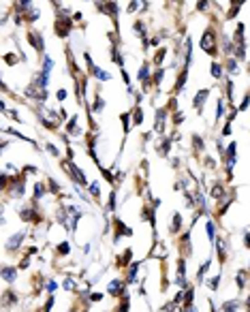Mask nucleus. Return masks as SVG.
I'll return each instance as SVG.
<instances>
[{
  "label": "nucleus",
  "instance_id": "22",
  "mask_svg": "<svg viewBox=\"0 0 250 312\" xmlns=\"http://www.w3.org/2000/svg\"><path fill=\"white\" fill-rule=\"evenodd\" d=\"M177 229H180V216L173 218V227H171V231H177Z\"/></svg>",
  "mask_w": 250,
  "mask_h": 312
},
{
  "label": "nucleus",
  "instance_id": "26",
  "mask_svg": "<svg viewBox=\"0 0 250 312\" xmlns=\"http://www.w3.org/2000/svg\"><path fill=\"white\" fill-rule=\"evenodd\" d=\"M47 152H51V154H58V150H56L51 143H47Z\"/></svg>",
  "mask_w": 250,
  "mask_h": 312
},
{
  "label": "nucleus",
  "instance_id": "13",
  "mask_svg": "<svg viewBox=\"0 0 250 312\" xmlns=\"http://www.w3.org/2000/svg\"><path fill=\"white\" fill-rule=\"evenodd\" d=\"M133 120H135V124H141V120H143V113H141V109H137V111H135Z\"/></svg>",
  "mask_w": 250,
  "mask_h": 312
},
{
  "label": "nucleus",
  "instance_id": "11",
  "mask_svg": "<svg viewBox=\"0 0 250 312\" xmlns=\"http://www.w3.org/2000/svg\"><path fill=\"white\" fill-rule=\"evenodd\" d=\"M212 75H214V77H220V75H222V69H220L216 62L212 64Z\"/></svg>",
  "mask_w": 250,
  "mask_h": 312
},
{
  "label": "nucleus",
  "instance_id": "27",
  "mask_svg": "<svg viewBox=\"0 0 250 312\" xmlns=\"http://www.w3.org/2000/svg\"><path fill=\"white\" fill-rule=\"evenodd\" d=\"M98 299H103V295L101 293H92V302H98Z\"/></svg>",
  "mask_w": 250,
  "mask_h": 312
},
{
  "label": "nucleus",
  "instance_id": "16",
  "mask_svg": "<svg viewBox=\"0 0 250 312\" xmlns=\"http://www.w3.org/2000/svg\"><path fill=\"white\" fill-rule=\"evenodd\" d=\"M34 197H37V199H41V197H43V186H41V184L34 186Z\"/></svg>",
  "mask_w": 250,
  "mask_h": 312
},
{
  "label": "nucleus",
  "instance_id": "19",
  "mask_svg": "<svg viewBox=\"0 0 250 312\" xmlns=\"http://www.w3.org/2000/svg\"><path fill=\"white\" fill-rule=\"evenodd\" d=\"M90 192H92L94 197H98V195H101V192H98V184H96V182H94V184L90 186Z\"/></svg>",
  "mask_w": 250,
  "mask_h": 312
},
{
  "label": "nucleus",
  "instance_id": "21",
  "mask_svg": "<svg viewBox=\"0 0 250 312\" xmlns=\"http://www.w3.org/2000/svg\"><path fill=\"white\" fill-rule=\"evenodd\" d=\"M64 289H75V282H73L71 278H66V280H64Z\"/></svg>",
  "mask_w": 250,
  "mask_h": 312
},
{
  "label": "nucleus",
  "instance_id": "12",
  "mask_svg": "<svg viewBox=\"0 0 250 312\" xmlns=\"http://www.w3.org/2000/svg\"><path fill=\"white\" fill-rule=\"evenodd\" d=\"M103 105H105V103H103V98H101V96H96V101H94V111H101V109H103Z\"/></svg>",
  "mask_w": 250,
  "mask_h": 312
},
{
  "label": "nucleus",
  "instance_id": "10",
  "mask_svg": "<svg viewBox=\"0 0 250 312\" xmlns=\"http://www.w3.org/2000/svg\"><path fill=\"white\" fill-rule=\"evenodd\" d=\"M237 310V302H229V304H224V312H235Z\"/></svg>",
  "mask_w": 250,
  "mask_h": 312
},
{
  "label": "nucleus",
  "instance_id": "20",
  "mask_svg": "<svg viewBox=\"0 0 250 312\" xmlns=\"http://www.w3.org/2000/svg\"><path fill=\"white\" fill-rule=\"evenodd\" d=\"M139 79H143V81L148 79V66H143V69H141V73H139Z\"/></svg>",
  "mask_w": 250,
  "mask_h": 312
},
{
  "label": "nucleus",
  "instance_id": "1",
  "mask_svg": "<svg viewBox=\"0 0 250 312\" xmlns=\"http://www.w3.org/2000/svg\"><path fill=\"white\" fill-rule=\"evenodd\" d=\"M201 49L208 51L209 56L216 53V39H214V32H212V30H205V34H203V39H201Z\"/></svg>",
  "mask_w": 250,
  "mask_h": 312
},
{
  "label": "nucleus",
  "instance_id": "14",
  "mask_svg": "<svg viewBox=\"0 0 250 312\" xmlns=\"http://www.w3.org/2000/svg\"><path fill=\"white\" fill-rule=\"evenodd\" d=\"M212 195H214L216 199H220V197H222V186H218V184H216V186H214V190H212Z\"/></svg>",
  "mask_w": 250,
  "mask_h": 312
},
{
  "label": "nucleus",
  "instance_id": "6",
  "mask_svg": "<svg viewBox=\"0 0 250 312\" xmlns=\"http://www.w3.org/2000/svg\"><path fill=\"white\" fill-rule=\"evenodd\" d=\"M22 239H24V231H22V233H17V235H13V237L9 239V248H17Z\"/></svg>",
  "mask_w": 250,
  "mask_h": 312
},
{
  "label": "nucleus",
  "instance_id": "28",
  "mask_svg": "<svg viewBox=\"0 0 250 312\" xmlns=\"http://www.w3.org/2000/svg\"><path fill=\"white\" fill-rule=\"evenodd\" d=\"M126 310H128V302H126V299H124V304L120 306V310H118V312H126Z\"/></svg>",
  "mask_w": 250,
  "mask_h": 312
},
{
  "label": "nucleus",
  "instance_id": "3",
  "mask_svg": "<svg viewBox=\"0 0 250 312\" xmlns=\"http://www.w3.org/2000/svg\"><path fill=\"white\" fill-rule=\"evenodd\" d=\"M28 39H30V43L34 45V47H37L39 51H41V49H43V41H41V34H37V32H30V34H28Z\"/></svg>",
  "mask_w": 250,
  "mask_h": 312
},
{
  "label": "nucleus",
  "instance_id": "7",
  "mask_svg": "<svg viewBox=\"0 0 250 312\" xmlns=\"http://www.w3.org/2000/svg\"><path fill=\"white\" fill-rule=\"evenodd\" d=\"M186 79H188V73H186V71H182V75H180V79H177V84H175V92H180V90H182V86L186 84Z\"/></svg>",
  "mask_w": 250,
  "mask_h": 312
},
{
  "label": "nucleus",
  "instance_id": "17",
  "mask_svg": "<svg viewBox=\"0 0 250 312\" xmlns=\"http://www.w3.org/2000/svg\"><path fill=\"white\" fill-rule=\"evenodd\" d=\"M163 58H165V49H158V53H156V58H154V60H156V64H161V62H163Z\"/></svg>",
  "mask_w": 250,
  "mask_h": 312
},
{
  "label": "nucleus",
  "instance_id": "15",
  "mask_svg": "<svg viewBox=\"0 0 250 312\" xmlns=\"http://www.w3.org/2000/svg\"><path fill=\"white\" fill-rule=\"evenodd\" d=\"M208 267H209V261H205V263H203V265L199 267V280H203V274L208 271Z\"/></svg>",
  "mask_w": 250,
  "mask_h": 312
},
{
  "label": "nucleus",
  "instance_id": "24",
  "mask_svg": "<svg viewBox=\"0 0 250 312\" xmlns=\"http://www.w3.org/2000/svg\"><path fill=\"white\" fill-rule=\"evenodd\" d=\"M64 98H66V90H60L58 92V101H64Z\"/></svg>",
  "mask_w": 250,
  "mask_h": 312
},
{
  "label": "nucleus",
  "instance_id": "8",
  "mask_svg": "<svg viewBox=\"0 0 250 312\" xmlns=\"http://www.w3.org/2000/svg\"><path fill=\"white\" fill-rule=\"evenodd\" d=\"M224 113V103L218 98V109H216V120H220V116Z\"/></svg>",
  "mask_w": 250,
  "mask_h": 312
},
{
  "label": "nucleus",
  "instance_id": "23",
  "mask_svg": "<svg viewBox=\"0 0 250 312\" xmlns=\"http://www.w3.org/2000/svg\"><path fill=\"white\" fill-rule=\"evenodd\" d=\"M69 250H71V246H69V242H64V244L60 246V252L64 255V252H69Z\"/></svg>",
  "mask_w": 250,
  "mask_h": 312
},
{
  "label": "nucleus",
  "instance_id": "25",
  "mask_svg": "<svg viewBox=\"0 0 250 312\" xmlns=\"http://www.w3.org/2000/svg\"><path fill=\"white\" fill-rule=\"evenodd\" d=\"M208 235H209V237H214V224H212V223H208Z\"/></svg>",
  "mask_w": 250,
  "mask_h": 312
},
{
  "label": "nucleus",
  "instance_id": "30",
  "mask_svg": "<svg viewBox=\"0 0 250 312\" xmlns=\"http://www.w3.org/2000/svg\"><path fill=\"white\" fill-rule=\"evenodd\" d=\"M248 306H250V297H248Z\"/></svg>",
  "mask_w": 250,
  "mask_h": 312
},
{
  "label": "nucleus",
  "instance_id": "9",
  "mask_svg": "<svg viewBox=\"0 0 250 312\" xmlns=\"http://www.w3.org/2000/svg\"><path fill=\"white\" fill-rule=\"evenodd\" d=\"M120 289H122V284H120V282H118V280H113V282H111V284H109V293H118V291H120Z\"/></svg>",
  "mask_w": 250,
  "mask_h": 312
},
{
  "label": "nucleus",
  "instance_id": "5",
  "mask_svg": "<svg viewBox=\"0 0 250 312\" xmlns=\"http://www.w3.org/2000/svg\"><path fill=\"white\" fill-rule=\"evenodd\" d=\"M163 128H165V111H158V116H156V131L163 133Z\"/></svg>",
  "mask_w": 250,
  "mask_h": 312
},
{
  "label": "nucleus",
  "instance_id": "4",
  "mask_svg": "<svg viewBox=\"0 0 250 312\" xmlns=\"http://www.w3.org/2000/svg\"><path fill=\"white\" fill-rule=\"evenodd\" d=\"M208 94H209V90H199V94H197V98H195V107H197V109L201 107V103H205Z\"/></svg>",
  "mask_w": 250,
  "mask_h": 312
},
{
  "label": "nucleus",
  "instance_id": "2",
  "mask_svg": "<svg viewBox=\"0 0 250 312\" xmlns=\"http://www.w3.org/2000/svg\"><path fill=\"white\" fill-rule=\"evenodd\" d=\"M15 276H17V271H15V267H2V278L6 280V282H13L15 280Z\"/></svg>",
  "mask_w": 250,
  "mask_h": 312
},
{
  "label": "nucleus",
  "instance_id": "29",
  "mask_svg": "<svg viewBox=\"0 0 250 312\" xmlns=\"http://www.w3.org/2000/svg\"><path fill=\"white\" fill-rule=\"evenodd\" d=\"M246 246H250V233L246 235Z\"/></svg>",
  "mask_w": 250,
  "mask_h": 312
},
{
  "label": "nucleus",
  "instance_id": "18",
  "mask_svg": "<svg viewBox=\"0 0 250 312\" xmlns=\"http://www.w3.org/2000/svg\"><path fill=\"white\" fill-rule=\"evenodd\" d=\"M94 73H96V77H101V79H109V75H107L105 71H101V69H94Z\"/></svg>",
  "mask_w": 250,
  "mask_h": 312
}]
</instances>
